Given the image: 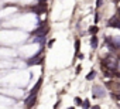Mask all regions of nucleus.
Segmentation results:
<instances>
[{"mask_svg": "<svg viewBox=\"0 0 120 109\" xmlns=\"http://www.w3.org/2000/svg\"><path fill=\"white\" fill-rule=\"evenodd\" d=\"M38 24H40V26H38V28H35V30L31 33L33 35H41V34H45V33H47L48 27L45 26V21H40Z\"/></svg>", "mask_w": 120, "mask_h": 109, "instance_id": "f257e3e1", "label": "nucleus"}, {"mask_svg": "<svg viewBox=\"0 0 120 109\" xmlns=\"http://www.w3.org/2000/svg\"><path fill=\"white\" fill-rule=\"evenodd\" d=\"M105 95H106V92H105V89L102 86H99V85L93 86V96L95 98H103Z\"/></svg>", "mask_w": 120, "mask_h": 109, "instance_id": "f03ea898", "label": "nucleus"}, {"mask_svg": "<svg viewBox=\"0 0 120 109\" xmlns=\"http://www.w3.org/2000/svg\"><path fill=\"white\" fill-rule=\"evenodd\" d=\"M33 12H34L35 14H42V13H45V4L38 3V6L33 7Z\"/></svg>", "mask_w": 120, "mask_h": 109, "instance_id": "7ed1b4c3", "label": "nucleus"}, {"mask_svg": "<svg viewBox=\"0 0 120 109\" xmlns=\"http://www.w3.org/2000/svg\"><path fill=\"white\" fill-rule=\"evenodd\" d=\"M40 55H41V52H38L34 58H30V60H28V64H30V65H33V64H40V62L42 61V57H40Z\"/></svg>", "mask_w": 120, "mask_h": 109, "instance_id": "20e7f679", "label": "nucleus"}, {"mask_svg": "<svg viewBox=\"0 0 120 109\" xmlns=\"http://www.w3.org/2000/svg\"><path fill=\"white\" fill-rule=\"evenodd\" d=\"M34 103H35V93H31L30 98L26 99V106H27V108H31Z\"/></svg>", "mask_w": 120, "mask_h": 109, "instance_id": "39448f33", "label": "nucleus"}, {"mask_svg": "<svg viewBox=\"0 0 120 109\" xmlns=\"http://www.w3.org/2000/svg\"><path fill=\"white\" fill-rule=\"evenodd\" d=\"M41 84H42V79H38V81H37V84L33 86L31 93H37V92H38V89H40V86H41Z\"/></svg>", "mask_w": 120, "mask_h": 109, "instance_id": "423d86ee", "label": "nucleus"}, {"mask_svg": "<svg viewBox=\"0 0 120 109\" xmlns=\"http://www.w3.org/2000/svg\"><path fill=\"white\" fill-rule=\"evenodd\" d=\"M98 43H99V41H98V37L93 34L92 38H90V47H92V48H96V47H98Z\"/></svg>", "mask_w": 120, "mask_h": 109, "instance_id": "0eeeda50", "label": "nucleus"}, {"mask_svg": "<svg viewBox=\"0 0 120 109\" xmlns=\"http://www.w3.org/2000/svg\"><path fill=\"white\" fill-rule=\"evenodd\" d=\"M98 31H99V28H98L96 26H92V27L89 28V33H90V34H96Z\"/></svg>", "mask_w": 120, "mask_h": 109, "instance_id": "6e6552de", "label": "nucleus"}, {"mask_svg": "<svg viewBox=\"0 0 120 109\" xmlns=\"http://www.w3.org/2000/svg\"><path fill=\"white\" fill-rule=\"evenodd\" d=\"M95 75H96V72L92 71V72H89V74L86 75V79H92V78H95Z\"/></svg>", "mask_w": 120, "mask_h": 109, "instance_id": "1a4fd4ad", "label": "nucleus"}, {"mask_svg": "<svg viewBox=\"0 0 120 109\" xmlns=\"http://www.w3.org/2000/svg\"><path fill=\"white\" fill-rule=\"evenodd\" d=\"M82 106H83V108H89V106H90L89 101H88V99H86V101H83V102H82Z\"/></svg>", "mask_w": 120, "mask_h": 109, "instance_id": "9d476101", "label": "nucleus"}, {"mask_svg": "<svg viewBox=\"0 0 120 109\" xmlns=\"http://www.w3.org/2000/svg\"><path fill=\"white\" fill-rule=\"evenodd\" d=\"M82 102H83V101H81L79 98H75V103H76L78 106H81V105H82Z\"/></svg>", "mask_w": 120, "mask_h": 109, "instance_id": "9b49d317", "label": "nucleus"}, {"mask_svg": "<svg viewBox=\"0 0 120 109\" xmlns=\"http://www.w3.org/2000/svg\"><path fill=\"white\" fill-rule=\"evenodd\" d=\"M79 45H81V43H79V40H76V41H75V50H76V51L79 50Z\"/></svg>", "mask_w": 120, "mask_h": 109, "instance_id": "f8f14e48", "label": "nucleus"}, {"mask_svg": "<svg viewBox=\"0 0 120 109\" xmlns=\"http://www.w3.org/2000/svg\"><path fill=\"white\" fill-rule=\"evenodd\" d=\"M102 2H103V0H96V7H98V9L100 7V4H102Z\"/></svg>", "mask_w": 120, "mask_h": 109, "instance_id": "ddd939ff", "label": "nucleus"}, {"mask_svg": "<svg viewBox=\"0 0 120 109\" xmlns=\"http://www.w3.org/2000/svg\"><path fill=\"white\" fill-rule=\"evenodd\" d=\"M52 44H54V40H51V41L48 43V47H52Z\"/></svg>", "mask_w": 120, "mask_h": 109, "instance_id": "4468645a", "label": "nucleus"}, {"mask_svg": "<svg viewBox=\"0 0 120 109\" xmlns=\"http://www.w3.org/2000/svg\"><path fill=\"white\" fill-rule=\"evenodd\" d=\"M81 70H82V67L79 65V67H76V72H81Z\"/></svg>", "mask_w": 120, "mask_h": 109, "instance_id": "2eb2a0df", "label": "nucleus"}, {"mask_svg": "<svg viewBox=\"0 0 120 109\" xmlns=\"http://www.w3.org/2000/svg\"><path fill=\"white\" fill-rule=\"evenodd\" d=\"M45 2L47 0H38V3H41V4H45Z\"/></svg>", "mask_w": 120, "mask_h": 109, "instance_id": "dca6fc26", "label": "nucleus"}, {"mask_svg": "<svg viewBox=\"0 0 120 109\" xmlns=\"http://www.w3.org/2000/svg\"><path fill=\"white\" fill-rule=\"evenodd\" d=\"M117 16L120 17V7H119V10H117Z\"/></svg>", "mask_w": 120, "mask_h": 109, "instance_id": "f3484780", "label": "nucleus"}]
</instances>
